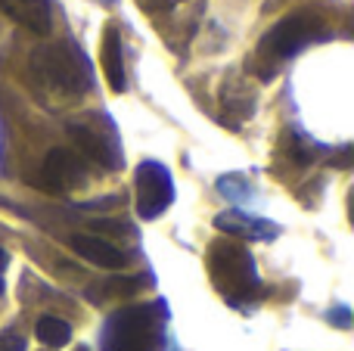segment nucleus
<instances>
[{"instance_id": "obj_1", "label": "nucleus", "mask_w": 354, "mask_h": 351, "mask_svg": "<svg viewBox=\"0 0 354 351\" xmlns=\"http://www.w3.org/2000/svg\"><path fill=\"white\" fill-rule=\"evenodd\" d=\"M31 75L37 81V91L56 103H72L91 91V66L84 59V50L72 41H47L31 53Z\"/></svg>"}, {"instance_id": "obj_2", "label": "nucleus", "mask_w": 354, "mask_h": 351, "mask_svg": "<svg viewBox=\"0 0 354 351\" xmlns=\"http://www.w3.org/2000/svg\"><path fill=\"white\" fill-rule=\"evenodd\" d=\"M320 35H324V19H320L317 12H308V10L289 12L286 19H280V22L261 37L258 50L252 53L249 68L258 78H270L286 56L299 53L301 47L314 44Z\"/></svg>"}, {"instance_id": "obj_3", "label": "nucleus", "mask_w": 354, "mask_h": 351, "mask_svg": "<svg viewBox=\"0 0 354 351\" xmlns=\"http://www.w3.org/2000/svg\"><path fill=\"white\" fill-rule=\"evenodd\" d=\"M208 274H212V283L218 286L221 296H227V302L252 298L258 283H261L249 249L233 240L212 243V249H208Z\"/></svg>"}, {"instance_id": "obj_4", "label": "nucleus", "mask_w": 354, "mask_h": 351, "mask_svg": "<svg viewBox=\"0 0 354 351\" xmlns=\"http://www.w3.org/2000/svg\"><path fill=\"white\" fill-rule=\"evenodd\" d=\"M159 311L156 305H131L106 321L103 351H156Z\"/></svg>"}, {"instance_id": "obj_5", "label": "nucleus", "mask_w": 354, "mask_h": 351, "mask_svg": "<svg viewBox=\"0 0 354 351\" xmlns=\"http://www.w3.org/2000/svg\"><path fill=\"white\" fill-rule=\"evenodd\" d=\"M134 184H137V215L143 221H156L174 202V180L171 171L162 162H140L134 171Z\"/></svg>"}, {"instance_id": "obj_6", "label": "nucleus", "mask_w": 354, "mask_h": 351, "mask_svg": "<svg viewBox=\"0 0 354 351\" xmlns=\"http://www.w3.org/2000/svg\"><path fill=\"white\" fill-rule=\"evenodd\" d=\"M68 134L78 143L81 159H91L103 168H118L122 165V155H118V143L109 134L103 118H78V122H68Z\"/></svg>"}, {"instance_id": "obj_7", "label": "nucleus", "mask_w": 354, "mask_h": 351, "mask_svg": "<svg viewBox=\"0 0 354 351\" xmlns=\"http://www.w3.org/2000/svg\"><path fill=\"white\" fill-rule=\"evenodd\" d=\"M87 184L84 159L72 149H50L41 168V187L50 193H72Z\"/></svg>"}, {"instance_id": "obj_8", "label": "nucleus", "mask_w": 354, "mask_h": 351, "mask_svg": "<svg viewBox=\"0 0 354 351\" xmlns=\"http://www.w3.org/2000/svg\"><path fill=\"white\" fill-rule=\"evenodd\" d=\"M0 12L31 35H50L53 28L50 0H0Z\"/></svg>"}, {"instance_id": "obj_9", "label": "nucleus", "mask_w": 354, "mask_h": 351, "mask_svg": "<svg viewBox=\"0 0 354 351\" xmlns=\"http://www.w3.org/2000/svg\"><path fill=\"white\" fill-rule=\"evenodd\" d=\"M214 227L221 230V234L227 236H239V240H274L277 234H280V227H277L274 221H268V218H252L245 215V211H224V215L214 218Z\"/></svg>"}, {"instance_id": "obj_10", "label": "nucleus", "mask_w": 354, "mask_h": 351, "mask_svg": "<svg viewBox=\"0 0 354 351\" xmlns=\"http://www.w3.org/2000/svg\"><path fill=\"white\" fill-rule=\"evenodd\" d=\"M100 62H103V72H106V81H109V87L115 93H124V87H128V72H124V47H122L118 25H106V28H103Z\"/></svg>"}, {"instance_id": "obj_11", "label": "nucleus", "mask_w": 354, "mask_h": 351, "mask_svg": "<svg viewBox=\"0 0 354 351\" xmlns=\"http://www.w3.org/2000/svg\"><path fill=\"white\" fill-rule=\"evenodd\" d=\"M72 249L81 258H87L97 267H106V271H122L128 265V255L118 246H112L109 240H100V236H87V234L72 236Z\"/></svg>"}, {"instance_id": "obj_12", "label": "nucleus", "mask_w": 354, "mask_h": 351, "mask_svg": "<svg viewBox=\"0 0 354 351\" xmlns=\"http://www.w3.org/2000/svg\"><path fill=\"white\" fill-rule=\"evenodd\" d=\"M221 103H224V109L230 112V118H224V122L230 124V128H239V122L255 112V93H252V87L245 84V81L233 78V81H227L224 84Z\"/></svg>"}, {"instance_id": "obj_13", "label": "nucleus", "mask_w": 354, "mask_h": 351, "mask_svg": "<svg viewBox=\"0 0 354 351\" xmlns=\"http://www.w3.org/2000/svg\"><path fill=\"white\" fill-rule=\"evenodd\" d=\"M35 336H37V342H41V345L62 348V345H68V339H72V327H68L62 317L47 314V317H41V321L35 323Z\"/></svg>"}, {"instance_id": "obj_14", "label": "nucleus", "mask_w": 354, "mask_h": 351, "mask_svg": "<svg viewBox=\"0 0 354 351\" xmlns=\"http://www.w3.org/2000/svg\"><path fill=\"white\" fill-rule=\"evenodd\" d=\"M140 280H131V277H115V280H106L103 286H100V292L103 296H115V298H131L137 290H140Z\"/></svg>"}, {"instance_id": "obj_15", "label": "nucleus", "mask_w": 354, "mask_h": 351, "mask_svg": "<svg viewBox=\"0 0 354 351\" xmlns=\"http://www.w3.org/2000/svg\"><path fill=\"white\" fill-rule=\"evenodd\" d=\"M0 351H25V339L16 333H3L0 336Z\"/></svg>"}, {"instance_id": "obj_16", "label": "nucleus", "mask_w": 354, "mask_h": 351, "mask_svg": "<svg viewBox=\"0 0 354 351\" xmlns=\"http://www.w3.org/2000/svg\"><path fill=\"white\" fill-rule=\"evenodd\" d=\"M143 6H147L149 12H162V10H171V6L183 3V0H140Z\"/></svg>"}, {"instance_id": "obj_17", "label": "nucleus", "mask_w": 354, "mask_h": 351, "mask_svg": "<svg viewBox=\"0 0 354 351\" xmlns=\"http://www.w3.org/2000/svg\"><path fill=\"white\" fill-rule=\"evenodd\" d=\"M3 267H6V252L0 249V274H3Z\"/></svg>"}, {"instance_id": "obj_18", "label": "nucleus", "mask_w": 354, "mask_h": 351, "mask_svg": "<svg viewBox=\"0 0 354 351\" xmlns=\"http://www.w3.org/2000/svg\"><path fill=\"white\" fill-rule=\"evenodd\" d=\"M0 296H3V277H0Z\"/></svg>"}, {"instance_id": "obj_19", "label": "nucleus", "mask_w": 354, "mask_h": 351, "mask_svg": "<svg viewBox=\"0 0 354 351\" xmlns=\"http://www.w3.org/2000/svg\"><path fill=\"white\" fill-rule=\"evenodd\" d=\"M97 3H112V0H97Z\"/></svg>"}, {"instance_id": "obj_20", "label": "nucleus", "mask_w": 354, "mask_h": 351, "mask_svg": "<svg viewBox=\"0 0 354 351\" xmlns=\"http://www.w3.org/2000/svg\"><path fill=\"white\" fill-rule=\"evenodd\" d=\"M78 351H87V348H78Z\"/></svg>"}]
</instances>
